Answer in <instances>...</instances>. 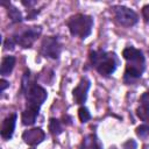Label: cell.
Wrapping results in <instances>:
<instances>
[{
	"mask_svg": "<svg viewBox=\"0 0 149 149\" xmlns=\"http://www.w3.org/2000/svg\"><path fill=\"white\" fill-rule=\"evenodd\" d=\"M122 56L125 57V59L128 61V63L144 65V56H143L142 51H140L139 49H135L134 47H128V48L123 49Z\"/></svg>",
	"mask_w": 149,
	"mask_h": 149,
	"instance_id": "11",
	"label": "cell"
},
{
	"mask_svg": "<svg viewBox=\"0 0 149 149\" xmlns=\"http://www.w3.org/2000/svg\"><path fill=\"white\" fill-rule=\"evenodd\" d=\"M42 33V28L38 26L28 27L19 33H16L13 36V41L15 44H19L22 48H30L35 41L38 38V36Z\"/></svg>",
	"mask_w": 149,
	"mask_h": 149,
	"instance_id": "4",
	"label": "cell"
},
{
	"mask_svg": "<svg viewBox=\"0 0 149 149\" xmlns=\"http://www.w3.org/2000/svg\"><path fill=\"white\" fill-rule=\"evenodd\" d=\"M49 130L52 135H59L63 130L62 128V125H61V121L55 119V118H51L49 120Z\"/></svg>",
	"mask_w": 149,
	"mask_h": 149,
	"instance_id": "16",
	"label": "cell"
},
{
	"mask_svg": "<svg viewBox=\"0 0 149 149\" xmlns=\"http://www.w3.org/2000/svg\"><path fill=\"white\" fill-rule=\"evenodd\" d=\"M91 62L97 69V71L102 76H109L112 74L118 65V59L114 54L112 52H105V51H93L91 52Z\"/></svg>",
	"mask_w": 149,
	"mask_h": 149,
	"instance_id": "2",
	"label": "cell"
},
{
	"mask_svg": "<svg viewBox=\"0 0 149 149\" xmlns=\"http://www.w3.org/2000/svg\"><path fill=\"white\" fill-rule=\"evenodd\" d=\"M9 86V83L6 79H0V92H3Z\"/></svg>",
	"mask_w": 149,
	"mask_h": 149,
	"instance_id": "22",
	"label": "cell"
},
{
	"mask_svg": "<svg viewBox=\"0 0 149 149\" xmlns=\"http://www.w3.org/2000/svg\"><path fill=\"white\" fill-rule=\"evenodd\" d=\"M8 15L13 22H20L22 20V15H21L20 10L17 8H15L14 6H12L10 3L8 5Z\"/></svg>",
	"mask_w": 149,
	"mask_h": 149,
	"instance_id": "17",
	"label": "cell"
},
{
	"mask_svg": "<svg viewBox=\"0 0 149 149\" xmlns=\"http://www.w3.org/2000/svg\"><path fill=\"white\" fill-rule=\"evenodd\" d=\"M22 91L26 94L27 106L40 108L47 99V91L42 86L29 80V71L24 73L22 80Z\"/></svg>",
	"mask_w": 149,
	"mask_h": 149,
	"instance_id": "1",
	"label": "cell"
},
{
	"mask_svg": "<svg viewBox=\"0 0 149 149\" xmlns=\"http://www.w3.org/2000/svg\"><path fill=\"white\" fill-rule=\"evenodd\" d=\"M91 86V81L87 79V78H81L79 84L77 85V87L72 91V94H73V100L76 104H84L86 98H87V92H88V88Z\"/></svg>",
	"mask_w": 149,
	"mask_h": 149,
	"instance_id": "7",
	"label": "cell"
},
{
	"mask_svg": "<svg viewBox=\"0 0 149 149\" xmlns=\"http://www.w3.org/2000/svg\"><path fill=\"white\" fill-rule=\"evenodd\" d=\"M79 149H102V146H101L99 139L97 137V135L88 134L83 139V141L79 146Z\"/></svg>",
	"mask_w": 149,
	"mask_h": 149,
	"instance_id": "14",
	"label": "cell"
},
{
	"mask_svg": "<svg viewBox=\"0 0 149 149\" xmlns=\"http://www.w3.org/2000/svg\"><path fill=\"white\" fill-rule=\"evenodd\" d=\"M142 16H143V19L147 22H149V5L143 6V8H142Z\"/></svg>",
	"mask_w": 149,
	"mask_h": 149,
	"instance_id": "21",
	"label": "cell"
},
{
	"mask_svg": "<svg viewBox=\"0 0 149 149\" xmlns=\"http://www.w3.org/2000/svg\"><path fill=\"white\" fill-rule=\"evenodd\" d=\"M144 70V65L141 64H134V63H128L126 65V71H125V81L126 83H133L136 79H139L142 76V72Z\"/></svg>",
	"mask_w": 149,
	"mask_h": 149,
	"instance_id": "9",
	"label": "cell"
},
{
	"mask_svg": "<svg viewBox=\"0 0 149 149\" xmlns=\"http://www.w3.org/2000/svg\"><path fill=\"white\" fill-rule=\"evenodd\" d=\"M66 24L72 36H77L84 40L92 31L93 19L92 16L86 15V14H76V15H72L68 20Z\"/></svg>",
	"mask_w": 149,
	"mask_h": 149,
	"instance_id": "3",
	"label": "cell"
},
{
	"mask_svg": "<svg viewBox=\"0 0 149 149\" xmlns=\"http://www.w3.org/2000/svg\"><path fill=\"white\" fill-rule=\"evenodd\" d=\"M38 112H40V108H36V107H31V106H27L26 109L22 112V116H21V120H22V123L26 125V126H31L35 123V120L38 115Z\"/></svg>",
	"mask_w": 149,
	"mask_h": 149,
	"instance_id": "13",
	"label": "cell"
},
{
	"mask_svg": "<svg viewBox=\"0 0 149 149\" xmlns=\"http://www.w3.org/2000/svg\"><path fill=\"white\" fill-rule=\"evenodd\" d=\"M15 65V57L14 56H6L1 61L0 65V73L2 76H8Z\"/></svg>",
	"mask_w": 149,
	"mask_h": 149,
	"instance_id": "15",
	"label": "cell"
},
{
	"mask_svg": "<svg viewBox=\"0 0 149 149\" xmlns=\"http://www.w3.org/2000/svg\"><path fill=\"white\" fill-rule=\"evenodd\" d=\"M111 149H115V148H111Z\"/></svg>",
	"mask_w": 149,
	"mask_h": 149,
	"instance_id": "24",
	"label": "cell"
},
{
	"mask_svg": "<svg viewBox=\"0 0 149 149\" xmlns=\"http://www.w3.org/2000/svg\"><path fill=\"white\" fill-rule=\"evenodd\" d=\"M78 116H79V120H80V122H87L90 119H91V114H90V112H88V109L85 107V106H81V107H79V109H78Z\"/></svg>",
	"mask_w": 149,
	"mask_h": 149,
	"instance_id": "18",
	"label": "cell"
},
{
	"mask_svg": "<svg viewBox=\"0 0 149 149\" xmlns=\"http://www.w3.org/2000/svg\"><path fill=\"white\" fill-rule=\"evenodd\" d=\"M16 118L17 115L10 114L9 116H7L3 121H2V126H1V137L3 140H9L13 136L14 129H15V123H16Z\"/></svg>",
	"mask_w": 149,
	"mask_h": 149,
	"instance_id": "10",
	"label": "cell"
},
{
	"mask_svg": "<svg viewBox=\"0 0 149 149\" xmlns=\"http://www.w3.org/2000/svg\"><path fill=\"white\" fill-rule=\"evenodd\" d=\"M61 51H62V47H61V43L58 42V38L57 37L49 36V37H45L42 41V44H41V54L44 57H49V58L56 59V58L59 57Z\"/></svg>",
	"mask_w": 149,
	"mask_h": 149,
	"instance_id": "6",
	"label": "cell"
},
{
	"mask_svg": "<svg viewBox=\"0 0 149 149\" xmlns=\"http://www.w3.org/2000/svg\"><path fill=\"white\" fill-rule=\"evenodd\" d=\"M136 135L141 139L149 137V125H141L136 128Z\"/></svg>",
	"mask_w": 149,
	"mask_h": 149,
	"instance_id": "19",
	"label": "cell"
},
{
	"mask_svg": "<svg viewBox=\"0 0 149 149\" xmlns=\"http://www.w3.org/2000/svg\"><path fill=\"white\" fill-rule=\"evenodd\" d=\"M122 147H123V149H136L137 148V144H136V142L134 140L130 139V140L126 141Z\"/></svg>",
	"mask_w": 149,
	"mask_h": 149,
	"instance_id": "20",
	"label": "cell"
},
{
	"mask_svg": "<svg viewBox=\"0 0 149 149\" xmlns=\"http://www.w3.org/2000/svg\"><path fill=\"white\" fill-rule=\"evenodd\" d=\"M44 137H45V134L41 128H31L23 132L22 134V140L28 146H36L41 143L44 140Z\"/></svg>",
	"mask_w": 149,
	"mask_h": 149,
	"instance_id": "8",
	"label": "cell"
},
{
	"mask_svg": "<svg viewBox=\"0 0 149 149\" xmlns=\"http://www.w3.org/2000/svg\"><path fill=\"white\" fill-rule=\"evenodd\" d=\"M114 10V16L115 20L118 21L119 24L123 26V27H132L137 22V14L125 6H114L113 7Z\"/></svg>",
	"mask_w": 149,
	"mask_h": 149,
	"instance_id": "5",
	"label": "cell"
},
{
	"mask_svg": "<svg viewBox=\"0 0 149 149\" xmlns=\"http://www.w3.org/2000/svg\"><path fill=\"white\" fill-rule=\"evenodd\" d=\"M14 44H15V43H14V41L8 38V40H6V41H5V44H3V45H5V48H6V49H8V48H10V49H12Z\"/></svg>",
	"mask_w": 149,
	"mask_h": 149,
	"instance_id": "23",
	"label": "cell"
},
{
	"mask_svg": "<svg viewBox=\"0 0 149 149\" xmlns=\"http://www.w3.org/2000/svg\"><path fill=\"white\" fill-rule=\"evenodd\" d=\"M140 102H141V105L137 107L136 114L142 121L149 122V91L144 92L141 95Z\"/></svg>",
	"mask_w": 149,
	"mask_h": 149,
	"instance_id": "12",
	"label": "cell"
}]
</instances>
